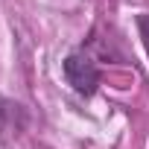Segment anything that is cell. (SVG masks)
<instances>
[{"mask_svg": "<svg viewBox=\"0 0 149 149\" xmlns=\"http://www.w3.org/2000/svg\"><path fill=\"white\" fill-rule=\"evenodd\" d=\"M64 79H67V85L76 91V94L91 97V94L97 91L100 79H102V70L97 67V61H94L91 56H85V53H70V56L64 58Z\"/></svg>", "mask_w": 149, "mask_h": 149, "instance_id": "1", "label": "cell"}]
</instances>
